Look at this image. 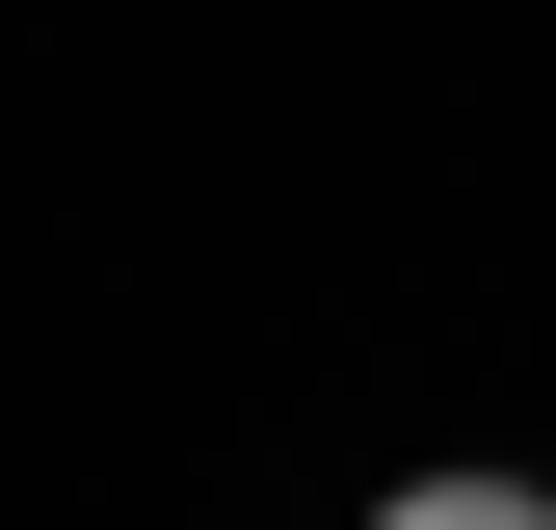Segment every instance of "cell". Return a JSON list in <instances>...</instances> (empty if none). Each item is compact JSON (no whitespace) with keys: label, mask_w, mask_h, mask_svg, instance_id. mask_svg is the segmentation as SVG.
I'll return each instance as SVG.
<instances>
[{"label":"cell","mask_w":556,"mask_h":530,"mask_svg":"<svg viewBox=\"0 0 556 530\" xmlns=\"http://www.w3.org/2000/svg\"><path fill=\"white\" fill-rule=\"evenodd\" d=\"M371 530H556L530 478H425V504H371Z\"/></svg>","instance_id":"cell-1"}]
</instances>
